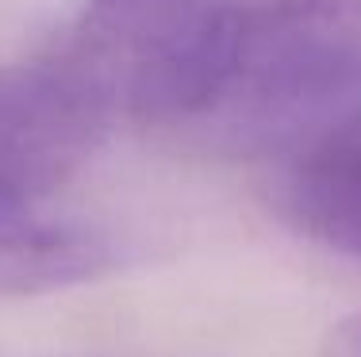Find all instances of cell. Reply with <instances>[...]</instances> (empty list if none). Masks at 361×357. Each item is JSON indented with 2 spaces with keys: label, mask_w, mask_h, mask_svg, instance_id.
<instances>
[{
  "label": "cell",
  "mask_w": 361,
  "mask_h": 357,
  "mask_svg": "<svg viewBox=\"0 0 361 357\" xmlns=\"http://www.w3.org/2000/svg\"><path fill=\"white\" fill-rule=\"evenodd\" d=\"M361 112V0L238 4L235 58L196 134L277 158L304 134Z\"/></svg>",
  "instance_id": "cell-1"
},
{
  "label": "cell",
  "mask_w": 361,
  "mask_h": 357,
  "mask_svg": "<svg viewBox=\"0 0 361 357\" xmlns=\"http://www.w3.org/2000/svg\"><path fill=\"white\" fill-rule=\"evenodd\" d=\"M235 35L231 0H89L54 58L111 119L196 131L227 84Z\"/></svg>",
  "instance_id": "cell-2"
},
{
  "label": "cell",
  "mask_w": 361,
  "mask_h": 357,
  "mask_svg": "<svg viewBox=\"0 0 361 357\" xmlns=\"http://www.w3.org/2000/svg\"><path fill=\"white\" fill-rule=\"evenodd\" d=\"M111 115L54 54L0 70V192L42 200L92 158Z\"/></svg>",
  "instance_id": "cell-3"
},
{
  "label": "cell",
  "mask_w": 361,
  "mask_h": 357,
  "mask_svg": "<svg viewBox=\"0 0 361 357\" xmlns=\"http://www.w3.org/2000/svg\"><path fill=\"white\" fill-rule=\"evenodd\" d=\"M273 161L277 215L326 250L361 258V112L304 134Z\"/></svg>",
  "instance_id": "cell-4"
},
{
  "label": "cell",
  "mask_w": 361,
  "mask_h": 357,
  "mask_svg": "<svg viewBox=\"0 0 361 357\" xmlns=\"http://www.w3.org/2000/svg\"><path fill=\"white\" fill-rule=\"evenodd\" d=\"M116 253L100 231L0 192V296H42L108 273Z\"/></svg>",
  "instance_id": "cell-5"
},
{
  "label": "cell",
  "mask_w": 361,
  "mask_h": 357,
  "mask_svg": "<svg viewBox=\"0 0 361 357\" xmlns=\"http://www.w3.org/2000/svg\"><path fill=\"white\" fill-rule=\"evenodd\" d=\"M319 357H361V311L338 319L323 338Z\"/></svg>",
  "instance_id": "cell-6"
}]
</instances>
